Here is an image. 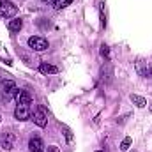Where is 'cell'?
I'll return each mask as SVG.
<instances>
[{
  "mask_svg": "<svg viewBox=\"0 0 152 152\" xmlns=\"http://www.w3.org/2000/svg\"><path fill=\"white\" fill-rule=\"evenodd\" d=\"M39 71H41L42 75H55V73H58V67H57V66H51V64L42 62V64L39 66Z\"/></svg>",
  "mask_w": 152,
  "mask_h": 152,
  "instance_id": "obj_9",
  "label": "cell"
},
{
  "mask_svg": "<svg viewBox=\"0 0 152 152\" xmlns=\"http://www.w3.org/2000/svg\"><path fill=\"white\" fill-rule=\"evenodd\" d=\"M28 149L30 152H44V143L39 136H32L28 140Z\"/></svg>",
  "mask_w": 152,
  "mask_h": 152,
  "instance_id": "obj_7",
  "label": "cell"
},
{
  "mask_svg": "<svg viewBox=\"0 0 152 152\" xmlns=\"http://www.w3.org/2000/svg\"><path fill=\"white\" fill-rule=\"evenodd\" d=\"M21 27H23V21H21V20H11L9 25H7V28H9L11 32H20Z\"/></svg>",
  "mask_w": 152,
  "mask_h": 152,
  "instance_id": "obj_11",
  "label": "cell"
},
{
  "mask_svg": "<svg viewBox=\"0 0 152 152\" xmlns=\"http://www.w3.org/2000/svg\"><path fill=\"white\" fill-rule=\"evenodd\" d=\"M14 97H16L18 104H27V106H30V104H32V96H30L27 90H18Z\"/></svg>",
  "mask_w": 152,
  "mask_h": 152,
  "instance_id": "obj_8",
  "label": "cell"
},
{
  "mask_svg": "<svg viewBox=\"0 0 152 152\" xmlns=\"http://www.w3.org/2000/svg\"><path fill=\"white\" fill-rule=\"evenodd\" d=\"M149 75L152 76V66H149Z\"/></svg>",
  "mask_w": 152,
  "mask_h": 152,
  "instance_id": "obj_19",
  "label": "cell"
},
{
  "mask_svg": "<svg viewBox=\"0 0 152 152\" xmlns=\"http://www.w3.org/2000/svg\"><path fill=\"white\" fill-rule=\"evenodd\" d=\"M48 41L44 37H39V36H34V37L28 39V48H32L34 51H44V50H48Z\"/></svg>",
  "mask_w": 152,
  "mask_h": 152,
  "instance_id": "obj_2",
  "label": "cell"
},
{
  "mask_svg": "<svg viewBox=\"0 0 152 152\" xmlns=\"http://www.w3.org/2000/svg\"><path fill=\"white\" fill-rule=\"evenodd\" d=\"M39 127H44L46 122H48V113H46V108L44 106H37V110L34 112V118H32Z\"/></svg>",
  "mask_w": 152,
  "mask_h": 152,
  "instance_id": "obj_4",
  "label": "cell"
},
{
  "mask_svg": "<svg viewBox=\"0 0 152 152\" xmlns=\"http://www.w3.org/2000/svg\"><path fill=\"white\" fill-rule=\"evenodd\" d=\"M151 110H152V106H151Z\"/></svg>",
  "mask_w": 152,
  "mask_h": 152,
  "instance_id": "obj_21",
  "label": "cell"
},
{
  "mask_svg": "<svg viewBox=\"0 0 152 152\" xmlns=\"http://www.w3.org/2000/svg\"><path fill=\"white\" fill-rule=\"evenodd\" d=\"M48 152H60V149L55 147V145H51V147H48Z\"/></svg>",
  "mask_w": 152,
  "mask_h": 152,
  "instance_id": "obj_17",
  "label": "cell"
},
{
  "mask_svg": "<svg viewBox=\"0 0 152 152\" xmlns=\"http://www.w3.org/2000/svg\"><path fill=\"white\" fill-rule=\"evenodd\" d=\"M101 57H104V58H110V48L106 46V44H101Z\"/></svg>",
  "mask_w": 152,
  "mask_h": 152,
  "instance_id": "obj_16",
  "label": "cell"
},
{
  "mask_svg": "<svg viewBox=\"0 0 152 152\" xmlns=\"http://www.w3.org/2000/svg\"><path fill=\"white\" fill-rule=\"evenodd\" d=\"M42 2H46V4H55L57 0H42Z\"/></svg>",
  "mask_w": 152,
  "mask_h": 152,
  "instance_id": "obj_18",
  "label": "cell"
},
{
  "mask_svg": "<svg viewBox=\"0 0 152 152\" xmlns=\"http://www.w3.org/2000/svg\"><path fill=\"white\" fill-rule=\"evenodd\" d=\"M136 71H138L142 76H149V66L145 67L143 62H138V64H136Z\"/></svg>",
  "mask_w": 152,
  "mask_h": 152,
  "instance_id": "obj_13",
  "label": "cell"
},
{
  "mask_svg": "<svg viewBox=\"0 0 152 152\" xmlns=\"http://www.w3.org/2000/svg\"><path fill=\"white\" fill-rule=\"evenodd\" d=\"M14 118L16 120H28L30 118V106L27 104H18L14 110Z\"/></svg>",
  "mask_w": 152,
  "mask_h": 152,
  "instance_id": "obj_5",
  "label": "cell"
},
{
  "mask_svg": "<svg viewBox=\"0 0 152 152\" xmlns=\"http://www.w3.org/2000/svg\"><path fill=\"white\" fill-rule=\"evenodd\" d=\"M97 152H101V151H97Z\"/></svg>",
  "mask_w": 152,
  "mask_h": 152,
  "instance_id": "obj_22",
  "label": "cell"
},
{
  "mask_svg": "<svg viewBox=\"0 0 152 152\" xmlns=\"http://www.w3.org/2000/svg\"><path fill=\"white\" fill-rule=\"evenodd\" d=\"M0 120H2V117H0Z\"/></svg>",
  "mask_w": 152,
  "mask_h": 152,
  "instance_id": "obj_20",
  "label": "cell"
},
{
  "mask_svg": "<svg viewBox=\"0 0 152 152\" xmlns=\"http://www.w3.org/2000/svg\"><path fill=\"white\" fill-rule=\"evenodd\" d=\"M16 12H18V7L12 2L0 0V16L2 18H12V16H16Z\"/></svg>",
  "mask_w": 152,
  "mask_h": 152,
  "instance_id": "obj_1",
  "label": "cell"
},
{
  "mask_svg": "<svg viewBox=\"0 0 152 152\" xmlns=\"http://www.w3.org/2000/svg\"><path fill=\"white\" fill-rule=\"evenodd\" d=\"M2 88H4V96H5V97H11L12 94L16 96V92H18L16 83H14L12 80H4V81H2Z\"/></svg>",
  "mask_w": 152,
  "mask_h": 152,
  "instance_id": "obj_6",
  "label": "cell"
},
{
  "mask_svg": "<svg viewBox=\"0 0 152 152\" xmlns=\"http://www.w3.org/2000/svg\"><path fill=\"white\" fill-rule=\"evenodd\" d=\"M69 4H73V0H57V2L53 4V7H55L57 11H60V9H64V7H67Z\"/></svg>",
  "mask_w": 152,
  "mask_h": 152,
  "instance_id": "obj_12",
  "label": "cell"
},
{
  "mask_svg": "<svg viewBox=\"0 0 152 152\" xmlns=\"http://www.w3.org/2000/svg\"><path fill=\"white\" fill-rule=\"evenodd\" d=\"M131 143H133V140H131L129 136H127V138H124V140H122V143H120V151H127Z\"/></svg>",
  "mask_w": 152,
  "mask_h": 152,
  "instance_id": "obj_14",
  "label": "cell"
},
{
  "mask_svg": "<svg viewBox=\"0 0 152 152\" xmlns=\"http://www.w3.org/2000/svg\"><path fill=\"white\" fill-rule=\"evenodd\" d=\"M14 143H16V136H14L12 133H4V134L0 136V145H2L4 151L14 149Z\"/></svg>",
  "mask_w": 152,
  "mask_h": 152,
  "instance_id": "obj_3",
  "label": "cell"
},
{
  "mask_svg": "<svg viewBox=\"0 0 152 152\" xmlns=\"http://www.w3.org/2000/svg\"><path fill=\"white\" fill-rule=\"evenodd\" d=\"M99 12H101V27H106V18H104V4L99 5Z\"/></svg>",
  "mask_w": 152,
  "mask_h": 152,
  "instance_id": "obj_15",
  "label": "cell"
},
{
  "mask_svg": "<svg viewBox=\"0 0 152 152\" xmlns=\"http://www.w3.org/2000/svg\"><path fill=\"white\" fill-rule=\"evenodd\" d=\"M129 99L138 106V108H143V106H147V101H145V97H142V96H138V94H131L129 96Z\"/></svg>",
  "mask_w": 152,
  "mask_h": 152,
  "instance_id": "obj_10",
  "label": "cell"
}]
</instances>
